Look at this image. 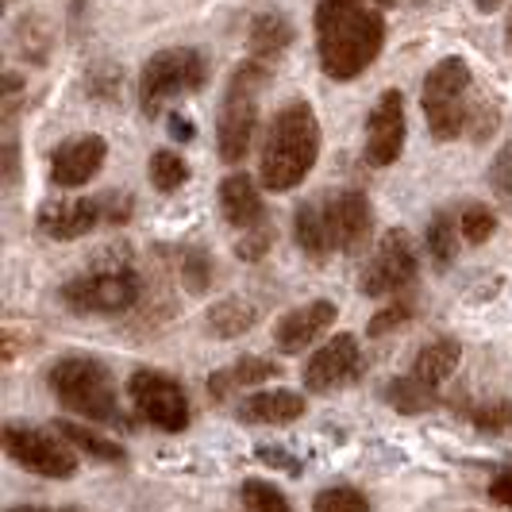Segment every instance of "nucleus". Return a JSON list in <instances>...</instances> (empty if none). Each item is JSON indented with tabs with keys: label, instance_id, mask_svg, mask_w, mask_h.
I'll use <instances>...</instances> for the list:
<instances>
[{
	"label": "nucleus",
	"instance_id": "1",
	"mask_svg": "<svg viewBox=\"0 0 512 512\" xmlns=\"http://www.w3.org/2000/svg\"><path fill=\"white\" fill-rule=\"evenodd\" d=\"M424 120L439 143L459 139L462 131H474V139H486L497 128V104L482 101L474 93V77L462 58H443L424 77Z\"/></svg>",
	"mask_w": 512,
	"mask_h": 512
},
{
	"label": "nucleus",
	"instance_id": "2",
	"mask_svg": "<svg viewBox=\"0 0 512 512\" xmlns=\"http://www.w3.org/2000/svg\"><path fill=\"white\" fill-rule=\"evenodd\" d=\"M320 154V120L308 101H289L274 116V124L262 139V158H258V174L262 185L285 193L297 189L308 178V170L316 166Z\"/></svg>",
	"mask_w": 512,
	"mask_h": 512
},
{
	"label": "nucleus",
	"instance_id": "3",
	"mask_svg": "<svg viewBox=\"0 0 512 512\" xmlns=\"http://www.w3.org/2000/svg\"><path fill=\"white\" fill-rule=\"evenodd\" d=\"M320 35V66L332 81H355V77L382 54L385 47V20L378 8L362 4L328 24L316 27Z\"/></svg>",
	"mask_w": 512,
	"mask_h": 512
},
{
	"label": "nucleus",
	"instance_id": "4",
	"mask_svg": "<svg viewBox=\"0 0 512 512\" xmlns=\"http://www.w3.org/2000/svg\"><path fill=\"white\" fill-rule=\"evenodd\" d=\"M47 385L58 397L62 409L77 412L85 420H101V424H124L120 420V397H116V382L104 370V362L85 359V355H70L58 359L47 370Z\"/></svg>",
	"mask_w": 512,
	"mask_h": 512
},
{
	"label": "nucleus",
	"instance_id": "5",
	"mask_svg": "<svg viewBox=\"0 0 512 512\" xmlns=\"http://www.w3.org/2000/svg\"><path fill=\"white\" fill-rule=\"evenodd\" d=\"M262 85H266L262 62H243L228 81L216 143H220V158L231 162V166L243 162L247 151H251V139H255V128H258V97H262Z\"/></svg>",
	"mask_w": 512,
	"mask_h": 512
},
{
	"label": "nucleus",
	"instance_id": "6",
	"mask_svg": "<svg viewBox=\"0 0 512 512\" xmlns=\"http://www.w3.org/2000/svg\"><path fill=\"white\" fill-rule=\"evenodd\" d=\"M201 85H205V58L193 47H170L147 58L139 74V104L147 116H158L166 101L197 93Z\"/></svg>",
	"mask_w": 512,
	"mask_h": 512
},
{
	"label": "nucleus",
	"instance_id": "7",
	"mask_svg": "<svg viewBox=\"0 0 512 512\" xmlns=\"http://www.w3.org/2000/svg\"><path fill=\"white\" fill-rule=\"evenodd\" d=\"M139 274L131 270L128 262H101L85 274H77L74 282L62 285V301L74 312H97V316H112L124 312L139 301Z\"/></svg>",
	"mask_w": 512,
	"mask_h": 512
},
{
	"label": "nucleus",
	"instance_id": "8",
	"mask_svg": "<svg viewBox=\"0 0 512 512\" xmlns=\"http://www.w3.org/2000/svg\"><path fill=\"white\" fill-rule=\"evenodd\" d=\"M128 397L143 420H151L162 432L189 428V397L170 374L158 370H135L128 382Z\"/></svg>",
	"mask_w": 512,
	"mask_h": 512
},
{
	"label": "nucleus",
	"instance_id": "9",
	"mask_svg": "<svg viewBox=\"0 0 512 512\" xmlns=\"http://www.w3.org/2000/svg\"><path fill=\"white\" fill-rule=\"evenodd\" d=\"M4 451L24 470L43 474V478H70L77 470V455L66 439H54L39 428H27V424H8L4 428Z\"/></svg>",
	"mask_w": 512,
	"mask_h": 512
},
{
	"label": "nucleus",
	"instance_id": "10",
	"mask_svg": "<svg viewBox=\"0 0 512 512\" xmlns=\"http://www.w3.org/2000/svg\"><path fill=\"white\" fill-rule=\"evenodd\" d=\"M416 278V247H412L409 231L389 228L378 243L374 258L362 270V293L366 297H385V293H401Z\"/></svg>",
	"mask_w": 512,
	"mask_h": 512
},
{
	"label": "nucleus",
	"instance_id": "11",
	"mask_svg": "<svg viewBox=\"0 0 512 512\" xmlns=\"http://www.w3.org/2000/svg\"><path fill=\"white\" fill-rule=\"evenodd\" d=\"M405 151V97L397 89H385L374 112L366 116V162L370 166H393Z\"/></svg>",
	"mask_w": 512,
	"mask_h": 512
},
{
	"label": "nucleus",
	"instance_id": "12",
	"mask_svg": "<svg viewBox=\"0 0 512 512\" xmlns=\"http://www.w3.org/2000/svg\"><path fill=\"white\" fill-rule=\"evenodd\" d=\"M359 374V343L355 335H335L305 362V385L312 393H332Z\"/></svg>",
	"mask_w": 512,
	"mask_h": 512
},
{
	"label": "nucleus",
	"instance_id": "13",
	"mask_svg": "<svg viewBox=\"0 0 512 512\" xmlns=\"http://www.w3.org/2000/svg\"><path fill=\"white\" fill-rule=\"evenodd\" d=\"M324 208H328L335 251H359L370 235V224H374L370 201L359 189H343V193H324Z\"/></svg>",
	"mask_w": 512,
	"mask_h": 512
},
{
	"label": "nucleus",
	"instance_id": "14",
	"mask_svg": "<svg viewBox=\"0 0 512 512\" xmlns=\"http://www.w3.org/2000/svg\"><path fill=\"white\" fill-rule=\"evenodd\" d=\"M104 158H108V147H104L101 135H81V139L62 143V147L54 151V158H51L54 185H62V189L89 185V181L101 174Z\"/></svg>",
	"mask_w": 512,
	"mask_h": 512
},
{
	"label": "nucleus",
	"instance_id": "15",
	"mask_svg": "<svg viewBox=\"0 0 512 512\" xmlns=\"http://www.w3.org/2000/svg\"><path fill=\"white\" fill-rule=\"evenodd\" d=\"M332 324H335L332 301H308V305L293 308V312H285L282 320H278L274 343H278V351H285V355H301V351H308Z\"/></svg>",
	"mask_w": 512,
	"mask_h": 512
},
{
	"label": "nucleus",
	"instance_id": "16",
	"mask_svg": "<svg viewBox=\"0 0 512 512\" xmlns=\"http://www.w3.org/2000/svg\"><path fill=\"white\" fill-rule=\"evenodd\" d=\"M104 224V205L101 197L93 201V197H74V201H47V205L39 208V228L43 235H51V239H62V243H70V239H81V235H89V231Z\"/></svg>",
	"mask_w": 512,
	"mask_h": 512
},
{
	"label": "nucleus",
	"instance_id": "17",
	"mask_svg": "<svg viewBox=\"0 0 512 512\" xmlns=\"http://www.w3.org/2000/svg\"><path fill=\"white\" fill-rule=\"evenodd\" d=\"M220 212H224V220H228L231 228H239V231L262 228L266 208H262V197H258L255 181L247 178V174L224 178V185H220Z\"/></svg>",
	"mask_w": 512,
	"mask_h": 512
},
{
	"label": "nucleus",
	"instance_id": "18",
	"mask_svg": "<svg viewBox=\"0 0 512 512\" xmlns=\"http://www.w3.org/2000/svg\"><path fill=\"white\" fill-rule=\"evenodd\" d=\"M301 412H305L301 393H293V389H262V393H251L239 405V420H247V424H289Z\"/></svg>",
	"mask_w": 512,
	"mask_h": 512
},
{
	"label": "nucleus",
	"instance_id": "19",
	"mask_svg": "<svg viewBox=\"0 0 512 512\" xmlns=\"http://www.w3.org/2000/svg\"><path fill=\"white\" fill-rule=\"evenodd\" d=\"M293 235H297V247L305 251L308 258H328L335 251L332 243V228H328V208H324V197L320 201H305L293 216Z\"/></svg>",
	"mask_w": 512,
	"mask_h": 512
},
{
	"label": "nucleus",
	"instance_id": "20",
	"mask_svg": "<svg viewBox=\"0 0 512 512\" xmlns=\"http://www.w3.org/2000/svg\"><path fill=\"white\" fill-rule=\"evenodd\" d=\"M459 343L455 339H432L416 351V362H412V378L428 389H436L439 382H447L455 370H459Z\"/></svg>",
	"mask_w": 512,
	"mask_h": 512
},
{
	"label": "nucleus",
	"instance_id": "21",
	"mask_svg": "<svg viewBox=\"0 0 512 512\" xmlns=\"http://www.w3.org/2000/svg\"><path fill=\"white\" fill-rule=\"evenodd\" d=\"M293 43V24L282 12H262L251 20V54L255 58H278Z\"/></svg>",
	"mask_w": 512,
	"mask_h": 512
},
{
	"label": "nucleus",
	"instance_id": "22",
	"mask_svg": "<svg viewBox=\"0 0 512 512\" xmlns=\"http://www.w3.org/2000/svg\"><path fill=\"white\" fill-rule=\"evenodd\" d=\"M255 320H258V308L251 305V301L228 297V301L212 305V312H208V332L220 335V339H235V335L251 332Z\"/></svg>",
	"mask_w": 512,
	"mask_h": 512
},
{
	"label": "nucleus",
	"instance_id": "23",
	"mask_svg": "<svg viewBox=\"0 0 512 512\" xmlns=\"http://www.w3.org/2000/svg\"><path fill=\"white\" fill-rule=\"evenodd\" d=\"M270 378H278V366L247 355V359H239L231 370H224V374H212V378H208V389H212V397H224L231 385H235V389H247V385L270 382Z\"/></svg>",
	"mask_w": 512,
	"mask_h": 512
},
{
	"label": "nucleus",
	"instance_id": "24",
	"mask_svg": "<svg viewBox=\"0 0 512 512\" xmlns=\"http://www.w3.org/2000/svg\"><path fill=\"white\" fill-rule=\"evenodd\" d=\"M58 436L66 439L74 451H85V455H93V459H101V462L124 459V447L112 443V439H104L101 432H93V428H81V424H70V420H58Z\"/></svg>",
	"mask_w": 512,
	"mask_h": 512
},
{
	"label": "nucleus",
	"instance_id": "25",
	"mask_svg": "<svg viewBox=\"0 0 512 512\" xmlns=\"http://www.w3.org/2000/svg\"><path fill=\"white\" fill-rule=\"evenodd\" d=\"M459 243H462L459 220H451L447 212H436L428 220V251H432V258H436L439 266H451L455 255H459Z\"/></svg>",
	"mask_w": 512,
	"mask_h": 512
},
{
	"label": "nucleus",
	"instance_id": "26",
	"mask_svg": "<svg viewBox=\"0 0 512 512\" xmlns=\"http://www.w3.org/2000/svg\"><path fill=\"white\" fill-rule=\"evenodd\" d=\"M239 497H243V509L247 512H293L289 505V497H285L278 486H270V482H258V478H247L243 489H239Z\"/></svg>",
	"mask_w": 512,
	"mask_h": 512
},
{
	"label": "nucleus",
	"instance_id": "27",
	"mask_svg": "<svg viewBox=\"0 0 512 512\" xmlns=\"http://www.w3.org/2000/svg\"><path fill=\"white\" fill-rule=\"evenodd\" d=\"M189 178V166H185V158L174 151H154L151 154V185L154 189H162V193H174L178 185H185Z\"/></svg>",
	"mask_w": 512,
	"mask_h": 512
},
{
	"label": "nucleus",
	"instance_id": "28",
	"mask_svg": "<svg viewBox=\"0 0 512 512\" xmlns=\"http://www.w3.org/2000/svg\"><path fill=\"white\" fill-rule=\"evenodd\" d=\"M385 397H389V405H393V409H401V412H424L428 405H432V389H428V385H420L416 378L389 382Z\"/></svg>",
	"mask_w": 512,
	"mask_h": 512
},
{
	"label": "nucleus",
	"instance_id": "29",
	"mask_svg": "<svg viewBox=\"0 0 512 512\" xmlns=\"http://www.w3.org/2000/svg\"><path fill=\"white\" fill-rule=\"evenodd\" d=\"M312 512H370V501L362 497L359 489L332 486V489H324V493H316Z\"/></svg>",
	"mask_w": 512,
	"mask_h": 512
},
{
	"label": "nucleus",
	"instance_id": "30",
	"mask_svg": "<svg viewBox=\"0 0 512 512\" xmlns=\"http://www.w3.org/2000/svg\"><path fill=\"white\" fill-rule=\"evenodd\" d=\"M493 228H497V216L489 212V208L482 205H466L459 216V231L466 243H486L489 235H493Z\"/></svg>",
	"mask_w": 512,
	"mask_h": 512
},
{
	"label": "nucleus",
	"instance_id": "31",
	"mask_svg": "<svg viewBox=\"0 0 512 512\" xmlns=\"http://www.w3.org/2000/svg\"><path fill=\"white\" fill-rule=\"evenodd\" d=\"M489 185H493L501 197L512 201V139L497 151V158H493V166H489Z\"/></svg>",
	"mask_w": 512,
	"mask_h": 512
},
{
	"label": "nucleus",
	"instance_id": "32",
	"mask_svg": "<svg viewBox=\"0 0 512 512\" xmlns=\"http://www.w3.org/2000/svg\"><path fill=\"white\" fill-rule=\"evenodd\" d=\"M509 420H512L509 401H497V405H482V409H474V424H478L482 432H501V428H509Z\"/></svg>",
	"mask_w": 512,
	"mask_h": 512
},
{
	"label": "nucleus",
	"instance_id": "33",
	"mask_svg": "<svg viewBox=\"0 0 512 512\" xmlns=\"http://www.w3.org/2000/svg\"><path fill=\"white\" fill-rule=\"evenodd\" d=\"M412 316V308L409 305H393V308H385V312H378L374 320H370V335H385V332H393V328H401L405 320Z\"/></svg>",
	"mask_w": 512,
	"mask_h": 512
},
{
	"label": "nucleus",
	"instance_id": "34",
	"mask_svg": "<svg viewBox=\"0 0 512 512\" xmlns=\"http://www.w3.org/2000/svg\"><path fill=\"white\" fill-rule=\"evenodd\" d=\"M266 247H270V228H255V231H247V239L239 243V255L255 262V258L266 255Z\"/></svg>",
	"mask_w": 512,
	"mask_h": 512
},
{
	"label": "nucleus",
	"instance_id": "35",
	"mask_svg": "<svg viewBox=\"0 0 512 512\" xmlns=\"http://www.w3.org/2000/svg\"><path fill=\"white\" fill-rule=\"evenodd\" d=\"M489 497H493L497 505H505V509H512V470H505V474H497V478L489 482Z\"/></svg>",
	"mask_w": 512,
	"mask_h": 512
},
{
	"label": "nucleus",
	"instance_id": "36",
	"mask_svg": "<svg viewBox=\"0 0 512 512\" xmlns=\"http://www.w3.org/2000/svg\"><path fill=\"white\" fill-rule=\"evenodd\" d=\"M170 131H174V139H181V143H189V139H193V124H189V120H181V116H170Z\"/></svg>",
	"mask_w": 512,
	"mask_h": 512
},
{
	"label": "nucleus",
	"instance_id": "37",
	"mask_svg": "<svg viewBox=\"0 0 512 512\" xmlns=\"http://www.w3.org/2000/svg\"><path fill=\"white\" fill-rule=\"evenodd\" d=\"M501 4H505V0H474V8H478L482 16H489V12H497Z\"/></svg>",
	"mask_w": 512,
	"mask_h": 512
},
{
	"label": "nucleus",
	"instance_id": "38",
	"mask_svg": "<svg viewBox=\"0 0 512 512\" xmlns=\"http://www.w3.org/2000/svg\"><path fill=\"white\" fill-rule=\"evenodd\" d=\"M12 512H81V509H27L24 505V509H12Z\"/></svg>",
	"mask_w": 512,
	"mask_h": 512
},
{
	"label": "nucleus",
	"instance_id": "39",
	"mask_svg": "<svg viewBox=\"0 0 512 512\" xmlns=\"http://www.w3.org/2000/svg\"><path fill=\"white\" fill-rule=\"evenodd\" d=\"M505 39H509V51H512V12H509V24H505Z\"/></svg>",
	"mask_w": 512,
	"mask_h": 512
}]
</instances>
